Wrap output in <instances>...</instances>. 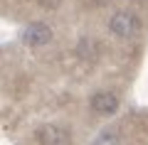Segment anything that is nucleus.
<instances>
[{
    "instance_id": "1",
    "label": "nucleus",
    "mask_w": 148,
    "mask_h": 145,
    "mask_svg": "<svg viewBox=\"0 0 148 145\" xmlns=\"http://www.w3.org/2000/svg\"><path fill=\"white\" fill-rule=\"evenodd\" d=\"M138 17L133 15V12H126V10H119L111 15L109 20V30L114 32L116 37H121V39H128V37H133L138 32Z\"/></svg>"
},
{
    "instance_id": "2",
    "label": "nucleus",
    "mask_w": 148,
    "mask_h": 145,
    "mask_svg": "<svg viewBox=\"0 0 148 145\" xmlns=\"http://www.w3.org/2000/svg\"><path fill=\"white\" fill-rule=\"evenodd\" d=\"M22 42L27 47H45L52 42V30L45 22H32L22 30Z\"/></svg>"
},
{
    "instance_id": "3",
    "label": "nucleus",
    "mask_w": 148,
    "mask_h": 145,
    "mask_svg": "<svg viewBox=\"0 0 148 145\" xmlns=\"http://www.w3.org/2000/svg\"><path fill=\"white\" fill-rule=\"evenodd\" d=\"M40 145H69V133L57 123H47L37 130Z\"/></svg>"
},
{
    "instance_id": "4",
    "label": "nucleus",
    "mask_w": 148,
    "mask_h": 145,
    "mask_svg": "<svg viewBox=\"0 0 148 145\" xmlns=\"http://www.w3.org/2000/svg\"><path fill=\"white\" fill-rule=\"evenodd\" d=\"M91 108H94L96 113L109 116V113H114V111L119 108V99L114 93H109V91H99V93L91 96Z\"/></svg>"
},
{
    "instance_id": "5",
    "label": "nucleus",
    "mask_w": 148,
    "mask_h": 145,
    "mask_svg": "<svg viewBox=\"0 0 148 145\" xmlns=\"http://www.w3.org/2000/svg\"><path fill=\"white\" fill-rule=\"evenodd\" d=\"M91 145H121V135H119L116 128H106L96 135V140Z\"/></svg>"
},
{
    "instance_id": "6",
    "label": "nucleus",
    "mask_w": 148,
    "mask_h": 145,
    "mask_svg": "<svg viewBox=\"0 0 148 145\" xmlns=\"http://www.w3.org/2000/svg\"><path fill=\"white\" fill-rule=\"evenodd\" d=\"M77 54L82 59H86V62H91L94 59V39H82L79 47H77Z\"/></svg>"
},
{
    "instance_id": "7",
    "label": "nucleus",
    "mask_w": 148,
    "mask_h": 145,
    "mask_svg": "<svg viewBox=\"0 0 148 145\" xmlns=\"http://www.w3.org/2000/svg\"><path fill=\"white\" fill-rule=\"evenodd\" d=\"M96 5H106V3H111V0H94Z\"/></svg>"
}]
</instances>
